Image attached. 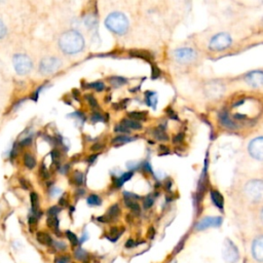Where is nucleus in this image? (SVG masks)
Returning <instances> with one entry per match:
<instances>
[{"mask_svg": "<svg viewBox=\"0 0 263 263\" xmlns=\"http://www.w3.org/2000/svg\"><path fill=\"white\" fill-rule=\"evenodd\" d=\"M59 46L66 55H75L84 48V38L76 30H68L59 38Z\"/></svg>", "mask_w": 263, "mask_h": 263, "instance_id": "nucleus-1", "label": "nucleus"}, {"mask_svg": "<svg viewBox=\"0 0 263 263\" xmlns=\"http://www.w3.org/2000/svg\"><path fill=\"white\" fill-rule=\"evenodd\" d=\"M105 26L111 32L119 35H123L129 29V20L122 13L115 12L106 18Z\"/></svg>", "mask_w": 263, "mask_h": 263, "instance_id": "nucleus-2", "label": "nucleus"}, {"mask_svg": "<svg viewBox=\"0 0 263 263\" xmlns=\"http://www.w3.org/2000/svg\"><path fill=\"white\" fill-rule=\"evenodd\" d=\"M246 198L253 202H258L263 201V181L261 180H252L249 181L245 186Z\"/></svg>", "mask_w": 263, "mask_h": 263, "instance_id": "nucleus-3", "label": "nucleus"}, {"mask_svg": "<svg viewBox=\"0 0 263 263\" xmlns=\"http://www.w3.org/2000/svg\"><path fill=\"white\" fill-rule=\"evenodd\" d=\"M13 64L16 72L19 75H26L30 73L33 68V62L27 55L17 54L14 56Z\"/></svg>", "mask_w": 263, "mask_h": 263, "instance_id": "nucleus-4", "label": "nucleus"}, {"mask_svg": "<svg viewBox=\"0 0 263 263\" xmlns=\"http://www.w3.org/2000/svg\"><path fill=\"white\" fill-rule=\"evenodd\" d=\"M231 42L232 40L229 34L224 32L218 33L212 37V40H210L209 43V48L215 52H221L228 48L231 45Z\"/></svg>", "mask_w": 263, "mask_h": 263, "instance_id": "nucleus-5", "label": "nucleus"}, {"mask_svg": "<svg viewBox=\"0 0 263 263\" xmlns=\"http://www.w3.org/2000/svg\"><path fill=\"white\" fill-rule=\"evenodd\" d=\"M173 57L179 64H189L197 60L198 53L190 47H181L173 52Z\"/></svg>", "mask_w": 263, "mask_h": 263, "instance_id": "nucleus-6", "label": "nucleus"}, {"mask_svg": "<svg viewBox=\"0 0 263 263\" xmlns=\"http://www.w3.org/2000/svg\"><path fill=\"white\" fill-rule=\"evenodd\" d=\"M62 66L60 59L56 57H46L40 63V72L43 75H50L58 71Z\"/></svg>", "mask_w": 263, "mask_h": 263, "instance_id": "nucleus-7", "label": "nucleus"}, {"mask_svg": "<svg viewBox=\"0 0 263 263\" xmlns=\"http://www.w3.org/2000/svg\"><path fill=\"white\" fill-rule=\"evenodd\" d=\"M248 151L253 159L263 161V137L253 139L248 146Z\"/></svg>", "mask_w": 263, "mask_h": 263, "instance_id": "nucleus-8", "label": "nucleus"}, {"mask_svg": "<svg viewBox=\"0 0 263 263\" xmlns=\"http://www.w3.org/2000/svg\"><path fill=\"white\" fill-rule=\"evenodd\" d=\"M245 81L254 89L263 85V71L262 70H254L250 71L245 75Z\"/></svg>", "mask_w": 263, "mask_h": 263, "instance_id": "nucleus-9", "label": "nucleus"}, {"mask_svg": "<svg viewBox=\"0 0 263 263\" xmlns=\"http://www.w3.org/2000/svg\"><path fill=\"white\" fill-rule=\"evenodd\" d=\"M222 223V218L221 217H207L202 220H201L198 224L196 228L198 230H203L207 229L209 227H217Z\"/></svg>", "mask_w": 263, "mask_h": 263, "instance_id": "nucleus-10", "label": "nucleus"}, {"mask_svg": "<svg viewBox=\"0 0 263 263\" xmlns=\"http://www.w3.org/2000/svg\"><path fill=\"white\" fill-rule=\"evenodd\" d=\"M218 119H219V122L224 126L225 129H228V130H236L239 128V125L237 124V122L233 121L228 112L226 110H222L219 112V115H218Z\"/></svg>", "mask_w": 263, "mask_h": 263, "instance_id": "nucleus-11", "label": "nucleus"}, {"mask_svg": "<svg viewBox=\"0 0 263 263\" xmlns=\"http://www.w3.org/2000/svg\"><path fill=\"white\" fill-rule=\"evenodd\" d=\"M252 254L258 262H263V237H258L253 242Z\"/></svg>", "mask_w": 263, "mask_h": 263, "instance_id": "nucleus-12", "label": "nucleus"}, {"mask_svg": "<svg viewBox=\"0 0 263 263\" xmlns=\"http://www.w3.org/2000/svg\"><path fill=\"white\" fill-rule=\"evenodd\" d=\"M30 202H31V210L32 216H35L37 219H40L42 216V212L40 210V197L36 192L30 193Z\"/></svg>", "mask_w": 263, "mask_h": 263, "instance_id": "nucleus-13", "label": "nucleus"}, {"mask_svg": "<svg viewBox=\"0 0 263 263\" xmlns=\"http://www.w3.org/2000/svg\"><path fill=\"white\" fill-rule=\"evenodd\" d=\"M135 198L138 199V196H134L131 193H124V203L129 209H131L135 213H140V206L139 203L135 201Z\"/></svg>", "mask_w": 263, "mask_h": 263, "instance_id": "nucleus-14", "label": "nucleus"}, {"mask_svg": "<svg viewBox=\"0 0 263 263\" xmlns=\"http://www.w3.org/2000/svg\"><path fill=\"white\" fill-rule=\"evenodd\" d=\"M239 258V252L236 246L230 241H227L225 247V259L229 262H236Z\"/></svg>", "mask_w": 263, "mask_h": 263, "instance_id": "nucleus-15", "label": "nucleus"}, {"mask_svg": "<svg viewBox=\"0 0 263 263\" xmlns=\"http://www.w3.org/2000/svg\"><path fill=\"white\" fill-rule=\"evenodd\" d=\"M36 239L40 245H43L46 247H52L54 243V240L52 239L50 233H47L45 231H38L36 235Z\"/></svg>", "mask_w": 263, "mask_h": 263, "instance_id": "nucleus-16", "label": "nucleus"}, {"mask_svg": "<svg viewBox=\"0 0 263 263\" xmlns=\"http://www.w3.org/2000/svg\"><path fill=\"white\" fill-rule=\"evenodd\" d=\"M130 55L135 58H139V59L145 60L146 62H152L153 61V56L147 52L143 50H132L130 51Z\"/></svg>", "mask_w": 263, "mask_h": 263, "instance_id": "nucleus-17", "label": "nucleus"}, {"mask_svg": "<svg viewBox=\"0 0 263 263\" xmlns=\"http://www.w3.org/2000/svg\"><path fill=\"white\" fill-rule=\"evenodd\" d=\"M46 225L50 227L52 230L55 231L57 236H61V230H60V220L58 217H48L46 220Z\"/></svg>", "mask_w": 263, "mask_h": 263, "instance_id": "nucleus-18", "label": "nucleus"}, {"mask_svg": "<svg viewBox=\"0 0 263 263\" xmlns=\"http://www.w3.org/2000/svg\"><path fill=\"white\" fill-rule=\"evenodd\" d=\"M122 125H124L126 129H129V130H141L142 129V124L137 121H134L130 118L128 119H123L121 122Z\"/></svg>", "mask_w": 263, "mask_h": 263, "instance_id": "nucleus-19", "label": "nucleus"}, {"mask_svg": "<svg viewBox=\"0 0 263 263\" xmlns=\"http://www.w3.org/2000/svg\"><path fill=\"white\" fill-rule=\"evenodd\" d=\"M152 136L159 141H168L169 140V136L167 135V133L164 132L163 128H162V126L154 128L152 130Z\"/></svg>", "mask_w": 263, "mask_h": 263, "instance_id": "nucleus-20", "label": "nucleus"}, {"mask_svg": "<svg viewBox=\"0 0 263 263\" xmlns=\"http://www.w3.org/2000/svg\"><path fill=\"white\" fill-rule=\"evenodd\" d=\"M211 199L213 202L215 203V206L218 207L219 209H223L224 206V200L223 197L221 196V193L217 190H211Z\"/></svg>", "mask_w": 263, "mask_h": 263, "instance_id": "nucleus-21", "label": "nucleus"}, {"mask_svg": "<svg viewBox=\"0 0 263 263\" xmlns=\"http://www.w3.org/2000/svg\"><path fill=\"white\" fill-rule=\"evenodd\" d=\"M120 214H121V209L119 207V204H113V206H111L109 210L107 211L105 215L108 217L109 221L111 222L112 220H115L116 218H118L120 216Z\"/></svg>", "mask_w": 263, "mask_h": 263, "instance_id": "nucleus-22", "label": "nucleus"}, {"mask_svg": "<svg viewBox=\"0 0 263 263\" xmlns=\"http://www.w3.org/2000/svg\"><path fill=\"white\" fill-rule=\"evenodd\" d=\"M134 140V138H132L131 136L128 135H120L116 136V137L112 140V144L114 146H119V145H123L129 142H132Z\"/></svg>", "mask_w": 263, "mask_h": 263, "instance_id": "nucleus-23", "label": "nucleus"}, {"mask_svg": "<svg viewBox=\"0 0 263 263\" xmlns=\"http://www.w3.org/2000/svg\"><path fill=\"white\" fill-rule=\"evenodd\" d=\"M145 102L147 103L148 106L155 108V107H157V104H158L157 94L153 93V92H146L145 93Z\"/></svg>", "mask_w": 263, "mask_h": 263, "instance_id": "nucleus-24", "label": "nucleus"}, {"mask_svg": "<svg viewBox=\"0 0 263 263\" xmlns=\"http://www.w3.org/2000/svg\"><path fill=\"white\" fill-rule=\"evenodd\" d=\"M36 159L30 153H26L24 155V164L25 167L29 170H32L36 167Z\"/></svg>", "mask_w": 263, "mask_h": 263, "instance_id": "nucleus-25", "label": "nucleus"}, {"mask_svg": "<svg viewBox=\"0 0 263 263\" xmlns=\"http://www.w3.org/2000/svg\"><path fill=\"white\" fill-rule=\"evenodd\" d=\"M132 176H133V172H126L120 178H115L114 179V185L116 187H121L124 182L129 181L132 178Z\"/></svg>", "mask_w": 263, "mask_h": 263, "instance_id": "nucleus-26", "label": "nucleus"}, {"mask_svg": "<svg viewBox=\"0 0 263 263\" xmlns=\"http://www.w3.org/2000/svg\"><path fill=\"white\" fill-rule=\"evenodd\" d=\"M72 182L75 184L76 186H81V185L84 183V175L82 172L76 171L72 175Z\"/></svg>", "mask_w": 263, "mask_h": 263, "instance_id": "nucleus-27", "label": "nucleus"}, {"mask_svg": "<svg viewBox=\"0 0 263 263\" xmlns=\"http://www.w3.org/2000/svg\"><path fill=\"white\" fill-rule=\"evenodd\" d=\"M86 202L91 207H98L102 203V200L97 194H91V196L86 199Z\"/></svg>", "mask_w": 263, "mask_h": 263, "instance_id": "nucleus-28", "label": "nucleus"}, {"mask_svg": "<svg viewBox=\"0 0 263 263\" xmlns=\"http://www.w3.org/2000/svg\"><path fill=\"white\" fill-rule=\"evenodd\" d=\"M109 82L114 87H120V86H121V85H123V84H125L126 82H128V81H126L124 77L113 76V77H110V79H109Z\"/></svg>", "mask_w": 263, "mask_h": 263, "instance_id": "nucleus-29", "label": "nucleus"}, {"mask_svg": "<svg viewBox=\"0 0 263 263\" xmlns=\"http://www.w3.org/2000/svg\"><path fill=\"white\" fill-rule=\"evenodd\" d=\"M123 232V228H119V227H112L110 229V235L107 237L110 241L115 242L118 241V239L121 236V233Z\"/></svg>", "mask_w": 263, "mask_h": 263, "instance_id": "nucleus-30", "label": "nucleus"}, {"mask_svg": "<svg viewBox=\"0 0 263 263\" xmlns=\"http://www.w3.org/2000/svg\"><path fill=\"white\" fill-rule=\"evenodd\" d=\"M128 116L130 119L134 120V121H146V118H147V114H146L145 112H141V111H133V112H130L128 114Z\"/></svg>", "mask_w": 263, "mask_h": 263, "instance_id": "nucleus-31", "label": "nucleus"}, {"mask_svg": "<svg viewBox=\"0 0 263 263\" xmlns=\"http://www.w3.org/2000/svg\"><path fill=\"white\" fill-rule=\"evenodd\" d=\"M65 236L68 239V241H69L71 243L72 247H76L80 243V240H79V238H77V236L75 235L74 232H72L70 230H66Z\"/></svg>", "mask_w": 263, "mask_h": 263, "instance_id": "nucleus-32", "label": "nucleus"}, {"mask_svg": "<svg viewBox=\"0 0 263 263\" xmlns=\"http://www.w3.org/2000/svg\"><path fill=\"white\" fill-rule=\"evenodd\" d=\"M74 257L80 261H85L87 258V253L83 249L79 248L74 251Z\"/></svg>", "mask_w": 263, "mask_h": 263, "instance_id": "nucleus-33", "label": "nucleus"}, {"mask_svg": "<svg viewBox=\"0 0 263 263\" xmlns=\"http://www.w3.org/2000/svg\"><path fill=\"white\" fill-rule=\"evenodd\" d=\"M61 211H62V208L60 206H53L47 210L46 214L48 215V217H58V215L61 213Z\"/></svg>", "mask_w": 263, "mask_h": 263, "instance_id": "nucleus-34", "label": "nucleus"}, {"mask_svg": "<svg viewBox=\"0 0 263 263\" xmlns=\"http://www.w3.org/2000/svg\"><path fill=\"white\" fill-rule=\"evenodd\" d=\"M87 87H90V89H93L97 92H102L105 90V84L101 81H96V82H92L87 84Z\"/></svg>", "mask_w": 263, "mask_h": 263, "instance_id": "nucleus-35", "label": "nucleus"}, {"mask_svg": "<svg viewBox=\"0 0 263 263\" xmlns=\"http://www.w3.org/2000/svg\"><path fill=\"white\" fill-rule=\"evenodd\" d=\"M153 202H154V198L152 194H149V196L146 197L143 201V206H144V209H149L152 207L153 204Z\"/></svg>", "mask_w": 263, "mask_h": 263, "instance_id": "nucleus-36", "label": "nucleus"}, {"mask_svg": "<svg viewBox=\"0 0 263 263\" xmlns=\"http://www.w3.org/2000/svg\"><path fill=\"white\" fill-rule=\"evenodd\" d=\"M52 247H54L55 250H57V251H65L67 249L66 243L64 242H61V241H57V242L54 241Z\"/></svg>", "mask_w": 263, "mask_h": 263, "instance_id": "nucleus-37", "label": "nucleus"}, {"mask_svg": "<svg viewBox=\"0 0 263 263\" xmlns=\"http://www.w3.org/2000/svg\"><path fill=\"white\" fill-rule=\"evenodd\" d=\"M85 100L87 101V103L90 104L91 107H93V108H96V107H98V102H97L96 98H95V97L93 95L87 94L85 96Z\"/></svg>", "mask_w": 263, "mask_h": 263, "instance_id": "nucleus-38", "label": "nucleus"}, {"mask_svg": "<svg viewBox=\"0 0 263 263\" xmlns=\"http://www.w3.org/2000/svg\"><path fill=\"white\" fill-rule=\"evenodd\" d=\"M70 260L71 258L69 255H61L55 258V263H70Z\"/></svg>", "mask_w": 263, "mask_h": 263, "instance_id": "nucleus-39", "label": "nucleus"}, {"mask_svg": "<svg viewBox=\"0 0 263 263\" xmlns=\"http://www.w3.org/2000/svg\"><path fill=\"white\" fill-rule=\"evenodd\" d=\"M68 116H69V118H73L74 120L79 121H81V122H83V121H84V115H83L81 112H80V111L73 112V113L69 114Z\"/></svg>", "mask_w": 263, "mask_h": 263, "instance_id": "nucleus-40", "label": "nucleus"}, {"mask_svg": "<svg viewBox=\"0 0 263 263\" xmlns=\"http://www.w3.org/2000/svg\"><path fill=\"white\" fill-rule=\"evenodd\" d=\"M91 121L93 122H98V121H104V118H103V115L99 112H95L93 115H92V118H91Z\"/></svg>", "mask_w": 263, "mask_h": 263, "instance_id": "nucleus-41", "label": "nucleus"}, {"mask_svg": "<svg viewBox=\"0 0 263 263\" xmlns=\"http://www.w3.org/2000/svg\"><path fill=\"white\" fill-rule=\"evenodd\" d=\"M6 33H7V29L4 25V23L0 20V40H2V38H4L6 36Z\"/></svg>", "mask_w": 263, "mask_h": 263, "instance_id": "nucleus-42", "label": "nucleus"}, {"mask_svg": "<svg viewBox=\"0 0 263 263\" xmlns=\"http://www.w3.org/2000/svg\"><path fill=\"white\" fill-rule=\"evenodd\" d=\"M114 131H115V132H118V133H126V134H129V133H130V130H129V129H126L125 126L122 125L121 123L116 124V125H115V128H114Z\"/></svg>", "mask_w": 263, "mask_h": 263, "instance_id": "nucleus-43", "label": "nucleus"}, {"mask_svg": "<svg viewBox=\"0 0 263 263\" xmlns=\"http://www.w3.org/2000/svg\"><path fill=\"white\" fill-rule=\"evenodd\" d=\"M51 155H52V159H53V162H59V161H60L61 153H60L59 150H57V149L53 150V151L51 152Z\"/></svg>", "mask_w": 263, "mask_h": 263, "instance_id": "nucleus-44", "label": "nucleus"}, {"mask_svg": "<svg viewBox=\"0 0 263 263\" xmlns=\"http://www.w3.org/2000/svg\"><path fill=\"white\" fill-rule=\"evenodd\" d=\"M160 74H161V70L159 69V68L157 67V66H152V73H151V77H152V79L153 80H155V79H158V77L160 76Z\"/></svg>", "mask_w": 263, "mask_h": 263, "instance_id": "nucleus-45", "label": "nucleus"}, {"mask_svg": "<svg viewBox=\"0 0 263 263\" xmlns=\"http://www.w3.org/2000/svg\"><path fill=\"white\" fill-rule=\"evenodd\" d=\"M32 143V138L31 137H26L25 139H23L20 143H19V145L20 146H28L30 145Z\"/></svg>", "mask_w": 263, "mask_h": 263, "instance_id": "nucleus-46", "label": "nucleus"}, {"mask_svg": "<svg viewBox=\"0 0 263 263\" xmlns=\"http://www.w3.org/2000/svg\"><path fill=\"white\" fill-rule=\"evenodd\" d=\"M40 175L43 177V178H47L48 176H50V173H48L47 169L45 168V165L42 164L41 168H40Z\"/></svg>", "mask_w": 263, "mask_h": 263, "instance_id": "nucleus-47", "label": "nucleus"}, {"mask_svg": "<svg viewBox=\"0 0 263 263\" xmlns=\"http://www.w3.org/2000/svg\"><path fill=\"white\" fill-rule=\"evenodd\" d=\"M184 139V134H178V135H176V136H175V138H174V143L175 144H178V143H180V142H182V140Z\"/></svg>", "mask_w": 263, "mask_h": 263, "instance_id": "nucleus-48", "label": "nucleus"}, {"mask_svg": "<svg viewBox=\"0 0 263 263\" xmlns=\"http://www.w3.org/2000/svg\"><path fill=\"white\" fill-rule=\"evenodd\" d=\"M20 184H21V186L24 189H29V187H30V183H29L26 179H21L20 180Z\"/></svg>", "mask_w": 263, "mask_h": 263, "instance_id": "nucleus-49", "label": "nucleus"}, {"mask_svg": "<svg viewBox=\"0 0 263 263\" xmlns=\"http://www.w3.org/2000/svg\"><path fill=\"white\" fill-rule=\"evenodd\" d=\"M136 246H137V243H136L134 240H129L128 242H126L125 243V247L126 248H134V247H136Z\"/></svg>", "mask_w": 263, "mask_h": 263, "instance_id": "nucleus-50", "label": "nucleus"}, {"mask_svg": "<svg viewBox=\"0 0 263 263\" xmlns=\"http://www.w3.org/2000/svg\"><path fill=\"white\" fill-rule=\"evenodd\" d=\"M103 147H104V145H103V144H101V143H96L95 145L92 146V150H94V151H99V150H101Z\"/></svg>", "mask_w": 263, "mask_h": 263, "instance_id": "nucleus-51", "label": "nucleus"}, {"mask_svg": "<svg viewBox=\"0 0 263 263\" xmlns=\"http://www.w3.org/2000/svg\"><path fill=\"white\" fill-rule=\"evenodd\" d=\"M67 199H66V196H63L62 198H60V200H59V206L60 207H65V206H67Z\"/></svg>", "mask_w": 263, "mask_h": 263, "instance_id": "nucleus-52", "label": "nucleus"}, {"mask_svg": "<svg viewBox=\"0 0 263 263\" xmlns=\"http://www.w3.org/2000/svg\"><path fill=\"white\" fill-rule=\"evenodd\" d=\"M167 113H168V115L170 116V118L173 119L174 121H177V120H178V116H177L176 114H175V112H174L172 109H168Z\"/></svg>", "mask_w": 263, "mask_h": 263, "instance_id": "nucleus-53", "label": "nucleus"}, {"mask_svg": "<svg viewBox=\"0 0 263 263\" xmlns=\"http://www.w3.org/2000/svg\"><path fill=\"white\" fill-rule=\"evenodd\" d=\"M50 193H51V196H52V197H56V196H58V194H59V193H61V190H60L59 188H51Z\"/></svg>", "mask_w": 263, "mask_h": 263, "instance_id": "nucleus-54", "label": "nucleus"}, {"mask_svg": "<svg viewBox=\"0 0 263 263\" xmlns=\"http://www.w3.org/2000/svg\"><path fill=\"white\" fill-rule=\"evenodd\" d=\"M97 157H98V155H97V154L91 155V157H90L89 159H87V162H89V163H93V162L97 160Z\"/></svg>", "mask_w": 263, "mask_h": 263, "instance_id": "nucleus-55", "label": "nucleus"}, {"mask_svg": "<svg viewBox=\"0 0 263 263\" xmlns=\"http://www.w3.org/2000/svg\"><path fill=\"white\" fill-rule=\"evenodd\" d=\"M160 151L162 152V154H167V153H169V149L167 147H165V146H161Z\"/></svg>", "mask_w": 263, "mask_h": 263, "instance_id": "nucleus-56", "label": "nucleus"}, {"mask_svg": "<svg viewBox=\"0 0 263 263\" xmlns=\"http://www.w3.org/2000/svg\"><path fill=\"white\" fill-rule=\"evenodd\" d=\"M59 170H60V172H61L62 174H66V173L68 172V170H69V165L66 164V165H64V167L60 168Z\"/></svg>", "mask_w": 263, "mask_h": 263, "instance_id": "nucleus-57", "label": "nucleus"}, {"mask_svg": "<svg viewBox=\"0 0 263 263\" xmlns=\"http://www.w3.org/2000/svg\"><path fill=\"white\" fill-rule=\"evenodd\" d=\"M86 240H87V235H86V232H84V235H83V237H81V240L80 241V243H84Z\"/></svg>", "mask_w": 263, "mask_h": 263, "instance_id": "nucleus-58", "label": "nucleus"}, {"mask_svg": "<svg viewBox=\"0 0 263 263\" xmlns=\"http://www.w3.org/2000/svg\"><path fill=\"white\" fill-rule=\"evenodd\" d=\"M148 237H149V238H151V239L154 237V229H153V228H150V229H149Z\"/></svg>", "mask_w": 263, "mask_h": 263, "instance_id": "nucleus-59", "label": "nucleus"}, {"mask_svg": "<svg viewBox=\"0 0 263 263\" xmlns=\"http://www.w3.org/2000/svg\"><path fill=\"white\" fill-rule=\"evenodd\" d=\"M77 194H79V197L83 196V194H84V190H83V189H81V188H80L79 190H77Z\"/></svg>", "mask_w": 263, "mask_h": 263, "instance_id": "nucleus-60", "label": "nucleus"}, {"mask_svg": "<svg viewBox=\"0 0 263 263\" xmlns=\"http://www.w3.org/2000/svg\"><path fill=\"white\" fill-rule=\"evenodd\" d=\"M260 217H261V221L263 222V210H262V212H261V216H260Z\"/></svg>", "mask_w": 263, "mask_h": 263, "instance_id": "nucleus-61", "label": "nucleus"}, {"mask_svg": "<svg viewBox=\"0 0 263 263\" xmlns=\"http://www.w3.org/2000/svg\"><path fill=\"white\" fill-rule=\"evenodd\" d=\"M0 1H2V0H0Z\"/></svg>", "mask_w": 263, "mask_h": 263, "instance_id": "nucleus-62", "label": "nucleus"}]
</instances>
